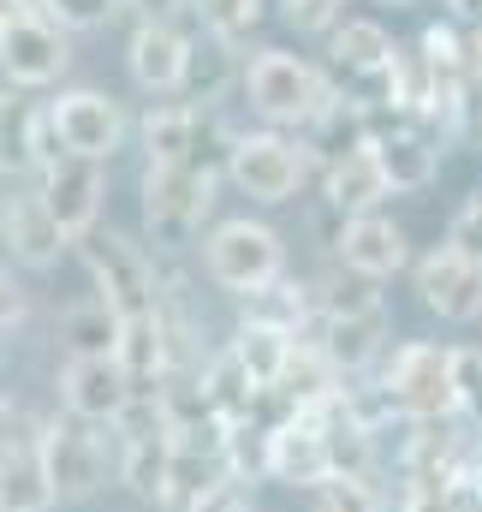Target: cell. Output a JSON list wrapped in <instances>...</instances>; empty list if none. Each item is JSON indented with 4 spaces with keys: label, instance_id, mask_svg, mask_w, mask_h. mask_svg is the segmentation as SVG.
I'll list each match as a JSON object with an SVG mask.
<instances>
[{
    "label": "cell",
    "instance_id": "6da1fadb",
    "mask_svg": "<svg viewBox=\"0 0 482 512\" xmlns=\"http://www.w3.org/2000/svg\"><path fill=\"white\" fill-rule=\"evenodd\" d=\"M328 96H334V78L292 48H262L244 66V102L268 131H304Z\"/></svg>",
    "mask_w": 482,
    "mask_h": 512
},
{
    "label": "cell",
    "instance_id": "7a4b0ae2",
    "mask_svg": "<svg viewBox=\"0 0 482 512\" xmlns=\"http://www.w3.org/2000/svg\"><path fill=\"white\" fill-rule=\"evenodd\" d=\"M84 268H90V286H96V298L125 322H143V316H161V292H167V280L155 274V262L149 251L137 245V239H125L114 227H96L84 245Z\"/></svg>",
    "mask_w": 482,
    "mask_h": 512
},
{
    "label": "cell",
    "instance_id": "3957f363",
    "mask_svg": "<svg viewBox=\"0 0 482 512\" xmlns=\"http://www.w3.org/2000/svg\"><path fill=\"white\" fill-rule=\"evenodd\" d=\"M215 185L209 173L191 167H143V239L155 251H185L203 239V221L215 215Z\"/></svg>",
    "mask_w": 482,
    "mask_h": 512
},
{
    "label": "cell",
    "instance_id": "277c9868",
    "mask_svg": "<svg viewBox=\"0 0 482 512\" xmlns=\"http://www.w3.org/2000/svg\"><path fill=\"white\" fill-rule=\"evenodd\" d=\"M203 274L221 292L250 298V292H262V286H274L286 274V239L268 221H250V215L215 221L209 239H203Z\"/></svg>",
    "mask_w": 482,
    "mask_h": 512
},
{
    "label": "cell",
    "instance_id": "5b68a950",
    "mask_svg": "<svg viewBox=\"0 0 482 512\" xmlns=\"http://www.w3.org/2000/svg\"><path fill=\"white\" fill-rule=\"evenodd\" d=\"M227 179L239 185L250 203H292L310 179H322V161L310 155L304 137H286V131H239V149H233V167Z\"/></svg>",
    "mask_w": 482,
    "mask_h": 512
},
{
    "label": "cell",
    "instance_id": "8992f818",
    "mask_svg": "<svg viewBox=\"0 0 482 512\" xmlns=\"http://www.w3.org/2000/svg\"><path fill=\"white\" fill-rule=\"evenodd\" d=\"M42 465H48V483H54L60 501H90L114 477V435L60 411L42 435Z\"/></svg>",
    "mask_w": 482,
    "mask_h": 512
},
{
    "label": "cell",
    "instance_id": "52a82bcc",
    "mask_svg": "<svg viewBox=\"0 0 482 512\" xmlns=\"http://www.w3.org/2000/svg\"><path fill=\"white\" fill-rule=\"evenodd\" d=\"M381 387L393 393V405H399L411 423H447V417H459L453 346H435V340H405V346L387 358Z\"/></svg>",
    "mask_w": 482,
    "mask_h": 512
},
{
    "label": "cell",
    "instance_id": "ba28073f",
    "mask_svg": "<svg viewBox=\"0 0 482 512\" xmlns=\"http://www.w3.org/2000/svg\"><path fill=\"white\" fill-rule=\"evenodd\" d=\"M48 215L60 221V233L72 245H84L96 227H102V203H108V161H90V155H54L36 179Z\"/></svg>",
    "mask_w": 482,
    "mask_h": 512
},
{
    "label": "cell",
    "instance_id": "9c48e42d",
    "mask_svg": "<svg viewBox=\"0 0 482 512\" xmlns=\"http://www.w3.org/2000/svg\"><path fill=\"white\" fill-rule=\"evenodd\" d=\"M131 399H137V387L125 376L120 352H78V358H66V370H60V411H72V417H84L96 429H114Z\"/></svg>",
    "mask_w": 482,
    "mask_h": 512
},
{
    "label": "cell",
    "instance_id": "30bf717a",
    "mask_svg": "<svg viewBox=\"0 0 482 512\" xmlns=\"http://www.w3.org/2000/svg\"><path fill=\"white\" fill-rule=\"evenodd\" d=\"M54 155H66L54 114L36 108L24 90H0V179H42Z\"/></svg>",
    "mask_w": 482,
    "mask_h": 512
},
{
    "label": "cell",
    "instance_id": "8fae6325",
    "mask_svg": "<svg viewBox=\"0 0 482 512\" xmlns=\"http://www.w3.org/2000/svg\"><path fill=\"white\" fill-rule=\"evenodd\" d=\"M54 131L72 155H90V161H114L125 143V108L108 90H60L48 102Z\"/></svg>",
    "mask_w": 482,
    "mask_h": 512
},
{
    "label": "cell",
    "instance_id": "7c38bea8",
    "mask_svg": "<svg viewBox=\"0 0 482 512\" xmlns=\"http://www.w3.org/2000/svg\"><path fill=\"white\" fill-rule=\"evenodd\" d=\"M328 477H334V447H328V429L316 411H298L268 429V483L322 489Z\"/></svg>",
    "mask_w": 482,
    "mask_h": 512
},
{
    "label": "cell",
    "instance_id": "4fadbf2b",
    "mask_svg": "<svg viewBox=\"0 0 482 512\" xmlns=\"http://www.w3.org/2000/svg\"><path fill=\"white\" fill-rule=\"evenodd\" d=\"M417 298L441 322H477L482 316V262H471L453 245L423 251L417 256Z\"/></svg>",
    "mask_w": 482,
    "mask_h": 512
},
{
    "label": "cell",
    "instance_id": "5bb4252c",
    "mask_svg": "<svg viewBox=\"0 0 482 512\" xmlns=\"http://www.w3.org/2000/svg\"><path fill=\"white\" fill-rule=\"evenodd\" d=\"M66 66H72V48H66V30L54 18L12 24L0 36V72L12 90H48L54 78H66Z\"/></svg>",
    "mask_w": 482,
    "mask_h": 512
},
{
    "label": "cell",
    "instance_id": "9a60e30c",
    "mask_svg": "<svg viewBox=\"0 0 482 512\" xmlns=\"http://www.w3.org/2000/svg\"><path fill=\"white\" fill-rule=\"evenodd\" d=\"M310 340H316V352L334 364L340 382H358L363 370H375V364L387 358L393 316H387V310H369V316H316Z\"/></svg>",
    "mask_w": 482,
    "mask_h": 512
},
{
    "label": "cell",
    "instance_id": "2e32d148",
    "mask_svg": "<svg viewBox=\"0 0 482 512\" xmlns=\"http://www.w3.org/2000/svg\"><path fill=\"white\" fill-rule=\"evenodd\" d=\"M191 24H137L125 42V72L149 96H179L185 90V60H191Z\"/></svg>",
    "mask_w": 482,
    "mask_h": 512
},
{
    "label": "cell",
    "instance_id": "e0dca14e",
    "mask_svg": "<svg viewBox=\"0 0 482 512\" xmlns=\"http://www.w3.org/2000/svg\"><path fill=\"white\" fill-rule=\"evenodd\" d=\"M0 245L12 251V262H24V268H54L72 239H66L60 221L48 215L42 191H36V185H18V191L0 203Z\"/></svg>",
    "mask_w": 482,
    "mask_h": 512
},
{
    "label": "cell",
    "instance_id": "ac0fdd59",
    "mask_svg": "<svg viewBox=\"0 0 482 512\" xmlns=\"http://www.w3.org/2000/svg\"><path fill=\"white\" fill-rule=\"evenodd\" d=\"M334 256L346 274H363V280H393L405 262H411V239L399 221H387L381 209L375 215H352L334 239Z\"/></svg>",
    "mask_w": 482,
    "mask_h": 512
},
{
    "label": "cell",
    "instance_id": "d6986e66",
    "mask_svg": "<svg viewBox=\"0 0 482 512\" xmlns=\"http://www.w3.org/2000/svg\"><path fill=\"white\" fill-rule=\"evenodd\" d=\"M369 155H375V167H381V179H387L393 197L429 191L441 179V143L417 126H381L375 143H369Z\"/></svg>",
    "mask_w": 482,
    "mask_h": 512
},
{
    "label": "cell",
    "instance_id": "ffe728a7",
    "mask_svg": "<svg viewBox=\"0 0 482 512\" xmlns=\"http://www.w3.org/2000/svg\"><path fill=\"white\" fill-rule=\"evenodd\" d=\"M304 143H310V155L328 167V161H346V155H358V149H369L375 143V114L363 108V102H352L340 84H334V96L316 108V120L298 131Z\"/></svg>",
    "mask_w": 482,
    "mask_h": 512
},
{
    "label": "cell",
    "instance_id": "44dd1931",
    "mask_svg": "<svg viewBox=\"0 0 482 512\" xmlns=\"http://www.w3.org/2000/svg\"><path fill=\"white\" fill-rule=\"evenodd\" d=\"M233 84H244V66H239V42L215 36V30H197L191 36V60H185V102L191 108H215Z\"/></svg>",
    "mask_w": 482,
    "mask_h": 512
},
{
    "label": "cell",
    "instance_id": "7402d4cb",
    "mask_svg": "<svg viewBox=\"0 0 482 512\" xmlns=\"http://www.w3.org/2000/svg\"><path fill=\"white\" fill-rule=\"evenodd\" d=\"M393 36L375 24V18H340L328 30V72L334 84H358V78H375L387 60H393Z\"/></svg>",
    "mask_w": 482,
    "mask_h": 512
},
{
    "label": "cell",
    "instance_id": "603a6c76",
    "mask_svg": "<svg viewBox=\"0 0 482 512\" xmlns=\"http://www.w3.org/2000/svg\"><path fill=\"white\" fill-rule=\"evenodd\" d=\"M387 197H393V191H387V179H381V167H375L369 149L322 167V203H328L334 215H346V221H352V215H375Z\"/></svg>",
    "mask_w": 482,
    "mask_h": 512
},
{
    "label": "cell",
    "instance_id": "cb8c5ba5",
    "mask_svg": "<svg viewBox=\"0 0 482 512\" xmlns=\"http://www.w3.org/2000/svg\"><path fill=\"white\" fill-rule=\"evenodd\" d=\"M227 352L250 370V382L268 393V387L286 382V364H292V352H298V334L268 328V322H239V328H233V340H227Z\"/></svg>",
    "mask_w": 482,
    "mask_h": 512
},
{
    "label": "cell",
    "instance_id": "d4e9b609",
    "mask_svg": "<svg viewBox=\"0 0 482 512\" xmlns=\"http://www.w3.org/2000/svg\"><path fill=\"white\" fill-rule=\"evenodd\" d=\"M191 143H197L191 102H161L143 114V167H191Z\"/></svg>",
    "mask_w": 482,
    "mask_h": 512
},
{
    "label": "cell",
    "instance_id": "484cf974",
    "mask_svg": "<svg viewBox=\"0 0 482 512\" xmlns=\"http://www.w3.org/2000/svg\"><path fill=\"white\" fill-rule=\"evenodd\" d=\"M316 316H322L316 292L304 280H292V274H280L274 286H262V292L244 298V322H268V328H286V334H310Z\"/></svg>",
    "mask_w": 482,
    "mask_h": 512
},
{
    "label": "cell",
    "instance_id": "4316f807",
    "mask_svg": "<svg viewBox=\"0 0 482 512\" xmlns=\"http://www.w3.org/2000/svg\"><path fill=\"white\" fill-rule=\"evenodd\" d=\"M203 399H209V411H215L221 423H244V417H256L262 387L250 382V370H244L239 358L221 346V352L203 364Z\"/></svg>",
    "mask_w": 482,
    "mask_h": 512
},
{
    "label": "cell",
    "instance_id": "83f0119b",
    "mask_svg": "<svg viewBox=\"0 0 482 512\" xmlns=\"http://www.w3.org/2000/svg\"><path fill=\"white\" fill-rule=\"evenodd\" d=\"M60 328H66V340H72V358H78V352H114V346H120V316H114L102 298L72 304V310L60 316Z\"/></svg>",
    "mask_w": 482,
    "mask_h": 512
},
{
    "label": "cell",
    "instance_id": "f1b7e54d",
    "mask_svg": "<svg viewBox=\"0 0 482 512\" xmlns=\"http://www.w3.org/2000/svg\"><path fill=\"white\" fill-rule=\"evenodd\" d=\"M316 304H322V316H369V310H387L381 304V280H363V274H346V268L316 292Z\"/></svg>",
    "mask_w": 482,
    "mask_h": 512
},
{
    "label": "cell",
    "instance_id": "f546056e",
    "mask_svg": "<svg viewBox=\"0 0 482 512\" xmlns=\"http://www.w3.org/2000/svg\"><path fill=\"white\" fill-rule=\"evenodd\" d=\"M191 6H197V24L227 36V42H244L250 24L262 18V0H191Z\"/></svg>",
    "mask_w": 482,
    "mask_h": 512
},
{
    "label": "cell",
    "instance_id": "4dcf8cb0",
    "mask_svg": "<svg viewBox=\"0 0 482 512\" xmlns=\"http://www.w3.org/2000/svg\"><path fill=\"white\" fill-rule=\"evenodd\" d=\"M453 387H459V417L482 429V346H453Z\"/></svg>",
    "mask_w": 482,
    "mask_h": 512
},
{
    "label": "cell",
    "instance_id": "1f68e13d",
    "mask_svg": "<svg viewBox=\"0 0 482 512\" xmlns=\"http://www.w3.org/2000/svg\"><path fill=\"white\" fill-rule=\"evenodd\" d=\"M42 6V18H54L60 30H96V24H108L114 12H125L120 0H36Z\"/></svg>",
    "mask_w": 482,
    "mask_h": 512
},
{
    "label": "cell",
    "instance_id": "d6a6232c",
    "mask_svg": "<svg viewBox=\"0 0 482 512\" xmlns=\"http://www.w3.org/2000/svg\"><path fill=\"white\" fill-rule=\"evenodd\" d=\"M250 489L256 483H244V477H221V483H209L185 512H256L250 507Z\"/></svg>",
    "mask_w": 482,
    "mask_h": 512
},
{
    "label": "cell",
    "instance_id": "836d02e7",
    "mask_svg": "<svg viewBox=\"0 0 482 512\" xmlns=\"http://www.w3.org/2000/svg\"><path fill=\"white\" fill-rule=\"evenodd\" d=\"M280 6H286V24L304 30V36H328V30L340 24V12H346V6H334V0H280Z\"/></svg>",
    "mask_w": 482,
    "mask_h": 512
},
{
    "label": "cell",
    "instance_id": "e575fe53",
    "mask_svg": "<svg viewBox=\"0 0 482 512\" xmlns=\"http://www.w3.org/2000/svg\"><path fill=\"white\" fill-rule=\"evenodd\" d=\"M447 245H453V251H465L471 262H482V191L465 203V209H459V215H453V227H447Z\"/></svg>",
    "mask_w": 482,
    "mask_h": 512
},
{
    "label": "cell",
    "instance_id": "d590c367",
    "mask_svg": "<svg viewBox=\"0 0 482 512\" xmlns=\"http://www.w3.org/2000/svg\"><path fill=\"white\" fill-rule=\"evenodd\" d=\"M120 6L137 24H191V18H197L191 0H120Z\"/></svg>",
    "mask_w": 482,
    "mask_h": 512
},
{
    "label": "cell",
    "instance_id": "8d00e7d4",
    "mask_svg": "<svg viewBox=\"0 0 482 512\" xmlns=\"http://www.w3.org/2000/svg\"><path fill=\"white\" fill-rule=\"evenodd\" d=\"M24 310H30V298H24L18 274H12V268H0V340L24 328Z\"/></svg>",
    "mask_w": 482,
    "mask_h": 512
},
{
    "label": "cell",
    "instance_id": "74e56055",
    "mask_svg": "<svg viewBox=\"0 0 482 512\" xmlns=\"http://www.w3.org/2000/svg\"><path fill=\"white\" fill-rule=\"evenodd\" d=\"M441 512H482V477H453L441 489Z\"/></svg>",
    "mask_w": 482,
    "mask_h": 512
},
{
    "label": "cell",
    "instance_id": "f35d334b",
    "mask_svg": "<svg viewBox=\"0 0 482 512\" xmlns=\"http://www.w3.org/2000/svg\"><path fill=\"white\" fill-rule=\"evenodd\" d=\"M447 6H453V18H459V24L482 30V0H447Z\"/></svg>",
    "mask_w": 482,
    "mask_h": 512
},
{
    "label": "cell",
    "instance_id": "ab89813d",
    "mask_svg": "<svg viewBox=\"0 0 482 512\" xmlns=\"http://www.w3.org/2000/svg\"><path fill=\"white\" fill-rule=\"evenodd\" d=\"M387 6H411V0H387Z\"/></svg>",
    "mask_w": 482,
    "mask_h": 512
},
{
    "label": "cell",
    "instance_id": "60d3db41",
    "mask_svg": "<svg viewBox=\"0 0 482 512\" xmlns=\"http://www.w3.org/2000/svg\"><path fill=\"white\" fill-rule=\"evenodd\" d=\"M334 6H346V0H334Z\"/></svg>",
    "mask_w": 482,
    "mask_h": 512
},
{
    "label": "cell",
    "instance_id": "b9f144b4",
    "mask_svg": "<svg viewBox=\"0 0 482 512\" xmlns=\"http://www.w3.org/2000/svg\"><path fill=\"white\" fill-rule=\"evenodd\" d=\"M0 36H6V24H0Z\"/></svg>",
    "mask_w": 482,
    "mask_h": 512
}]
</instances>
